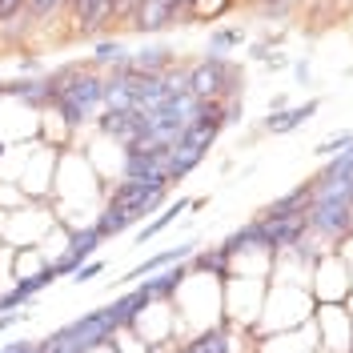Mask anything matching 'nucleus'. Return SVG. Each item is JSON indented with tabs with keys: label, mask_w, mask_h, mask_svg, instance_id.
<instances>
[{
	"label": "nucleus",
	"mask_w": 353,
	"mask_h": 353,
	"mask_svg": "<svg viewBox=\"0 0 353 353\" xmlns=\"http://www.w3.org/2000/svg\"><path fill=\"white\" fill-rule=\"evenodd\" d=\"M165 169H169V145H129L121 161L125 181H153V176H165Z\"/></svg>",
	"instance_id": "obj_5"
},
{
	"label": "nucleus",
	"mask_w": 353,
	"mask_h": 353,
	"mask_svg": "<svg viewBox=\"0 0 353 353\" xmlns=\"http://www.w3.org/2000/svg\"><path fill=\"white\" fill-rule=\"evenodd\" d=\"M57 281V273H52V265H44V269H37V273H28V277H21L17 285L8 289L4 297H0V313H12V309H21L32 293H41V289H48Z\"/></svg>",
	"instance_id": "obj_9"
},
{
	"label": "nucleus",
	"mask_w": 353,
	"mask_h": 353,
	"mask_svg": "<svg viewBox=\"0 0 353 353\" xmlns=\"http://www.w3.org/2000/svg\"><path fill=\"white\" fill-rule=\"evenodd\" d=\"M101 132L121 141L125 149L129 145H145V132H149V112L141 109H105L101 117Z\"/></svg>",
	"instance_id": "obj_6"
},
{
	"label": "nucleus",
	"mask_w": 353,
	"mask_h": 353,
	"mask_svg": "<svg viewBox=\"0 0 353 353\" xmlns=\"http://www.w3.org/2000/svg\"><path fill=\"white\" fill-rule=\"evenodd\" d=\"M185 257H193V241H189V245H173V249H165V253H153L149 261H141L137 269H129L121 281H145V277H153V273L169 269L173 261H185Z\"/></svg>",
	"instance_id": "obj_11"
},
{
	"label": "nucleus",
	"mask_w": 353,
	"mask_h": 353,
	"mask_svg": "<svg viewBox=\"0 0 353 353\" xmlns=\"http://www.w3.org/2000/svg\"><path fill=\"white\" fill-rule=\"evenodd\" d=\"M132 72H149V77H165L169 72V65H173V52L169 48H145V52H137V57H129Z\"/></svg>",
	"instance_id": "obj_15"
},
{
	"label": "nucleus",
	"mask_w": 353,
	"mask_h": 353,
	"mask_svg": "<svg viewBox=\"0 0 353 353\" xmlns=\"http://www.w3.org/2000/svg\"><path fill=\"white\" fill-rule=\"evenodd\" d=\"M185 353H229V333L221 330V325H213V330L197 333V337L185 345Z\"/></svg>",
	"instance_id": "obj_20"
},
{
	"label": "nucleus",
	"mask_w": 353,
	"mask_h": 353,
	"mask_svg": "<svg viewBox=\"0 0 353 353\" xmlns=\"http://www.w3.org/2000/svg\"><path fill=\"white\" fill-rule=\"evenodd\" d=\"M4 97H17V101H24V105H32V109H41V105L52 101L44 81H12V85H4Z\"/></svg>",
	"instance_id": "obj_18"
},
{
	"label": "nucleus",
	"mask_w": 353,
	"mask_h": 353,
	"mask_svg": "<svg viewBox=\"0 0 353 353\" xmlns=\"http://www.w3.org/2000/svg\"><path fill=\"white\" fill-rule=\"evenodd\" d=\"M97 65H112V72H125L129 65V52H125V44H117V41H105V44H97Z\"/></svg>",
	"instance_id": "obj_22"
},
{
	"label": "nucleus",
	"mask_w": 353,
	"mask_h": 353,
	"mask_svg": "<svg viewBox=\"0 0 353 353\" xmlns=\"http://www.w3.org/2000/svg\"><path fill=\"white\" fill-rule=\"evenodd\" d=\"M185 209H193V201H173V205H165V209H161V217L149 221V225L141 229V237H137V241H141V245L153 241L157 233H165V229H169V225H173V221L181 217V213H185Z\"/></svg>",
	"instance_id": "obj_19"
},
{
	"label": "nucleus",
	"mask_w": 353,
	"mask_h": 353,
	"mask_svg": "<svg viewBox=\"0 0 353 353\" xmlns=\"http://www.w3.org/2000/svg\"><path fill=\"white\" fill-rule=\"evenodd\" d=\"M0 153H4V145H0Z\"/></svg>",
	"instance_id": "obj_30"
},
{
	"label": "nucleus",
	"mask_w": 353,
	"mask_h": 353,
	"mask_svg": "<svg viewBox=\"0 0 353 353\" xmlns=\"http://www.w3.org/2000/svg\"><path fill=\"white\" fill-rule=\"evenodd\" d=\"M0 353H44V350H41V341H8Z\"/></svg>",
	"instance_id": "obj_27"
},
{
	"label": "nucleus",
	"mask_w": 353,
	"mask_h": 353,
	"mask_svg": "<svg viewBox=\"0 0 353 353\" xmlns=\"http://www.w3.org/2000/svg\"><path fill=\"white\" fill-rule=\"evenodd\" d=\"M237 72L229 61H201L197 68H189V97L193 101H233L237 92Z\"/></svg>",
	"instance_id": "obj_3"
},
{
	"label": "nucleus",
	"mask_w": 353,
	"mask_h": 353,
	"mask_svg": "<svg viewBox=\"0 0 353 353\" xmlns=\"http://www.w3.org/2000/svg\"><path fill=\"white\" fill-rule=\"evenodd\" d=\"M233 44H241V32H233V28H217V32L209 37V57H213V61H225V52H229Z\"/></svg>",
	"instance_id": "obj_23"
},
{
	"label": "nucleus",
	"mask_w": 353,
	"mask_h": 353,
	"mask_svg": "<svg viewBox=\"0 0 353 353\" xmlns=\"http://www.w3.org/2000/svg\"><path fill=\"white\" fill-rule=\"evenodd\" d=\"M72 8H77V21H81V28H101V24L112 17L117 0H72Z\"/></svg>",
	"instance_id": "obj_16"
},
{
	"label": "nucleus",
	"mask_w": 353,
	"mask_h": 353,
	"mask_svg": "<svg viewBox=\"0 0 353 353\" xmlns=\"http://www.w3.org/2000/svg\"><path fill=\"white\" fill-rule=\"evenodd\" d=\"M309 205H313V185H297L293 193L273 201V205L265 209L261 221H301L309 213Z\"/></svg>",
	"instance_id": "obj_10"
},
{
	"label": "nucleus",
	"mask_w": 353,
	"mask_h": 353,
	"mask_svg": "<svg viewBox=\"0 0 353 353\" xmlns=\"http://www.w3.org/2000/svg\"><path fill=\"white\" fill-rule=\"evenodd\" d=\"M165 197H169V181L165 176H153V181H121L112 189L109 205L112 209H125L132 221H141V217H149V213H157L165 205Z\"/></svg>",
	"instance_id": "obj_2"
},
{
	"label": "nucleus",
	"mask_w": 353,
	"mask_h": 353,
	"mask_svg": "<svg viewBox=\"0 0 353 353\" xmlns=\"http://www.w3.org/2000/svg\"><path fill=\"white\" fill-rule=\"evenodd\" d=\"M21 8H24V0H0V21H12Z\"/></svg>",
	"instance_id": "obj_28"
},
{
	"label": "nucleus",
	"mask_w": 353,
	"mask_h": 353,
	"mask_svg": "<svg viewBox=\"0 0 353 353\" xmlns=\"http://www.w3.org/2000/svg\"><path fill=\"white\" fill-rule=\"evenodd\" d=\"M24 4H28L32 17H48L52 8H61V0H24Z\"/></svg>",
	"instance_id": "obj_26"
},
{
	"label": "nucleus",
	"mask_w": 353,
	"mask_h": 353,
	"mask_svg": "<svg viewBox=\"0 0 353 353\" xmlns=\"http://www.w3.org/2000/svg\"><path fill=\"white\" fill-rule=\"evenodd\" d=\"M350 145H353V132H337V137H330V141L317 145V157H337V153H345Z\"/></svg>",
	"instance_id": "obj_24"
},
{
	"label": "nucleus",
	"mask_w": 353,
	"mask_h": 353,
	"mask_svg": "<svg viewBox=\"0 0 353 353\" xmlns=\"http://www.w3.org/2000/svg\"><path fill=\"white\" fill-rule=\"evenodd\" d=\"M101 241H105V237L97 233V225H85L81 233H72V237H68L65 257H61V261H52V273H57V277H72L81 265L92 261V253L101 249Z\"/></svg>",
	"instance_id": "obj_7"
},
{
	"label": "nucleus",
	"mask_w": 353,
	"mask_h": 353,
	"mask_svg": "<svg viewBox=\"0 0 353 353\" xmlns=\"http://www.w3.org/2000/svg\"><path fill=\"white\" fill-rule=\"evenodd\" d=\"M0 97H4V88H0Z\"/></svg>",
	"instance_id": "obj_31"
},
{
	"label": "nucleus",
	"mask_w": 353,
	"mask_h": 353,
	"mask_svg": "<svg viewBox=\"0 0 353 353\" xmlns=\"http://www.w3.org/2000/svg\"><path fill=\"white\" fill-rule=\"evenodd\" d=\"M305 225L325 233V237H345L353 229V205L345 197H333V193H317L313 189V205L305 213Z\"/></svg>",
	"instance_id": "obj_4"
},
{
	"label": "nucleus",
	"mask_w": 353,
	"mask_h": 353,
	"mask_svg": "<svg viewBox=\"0 0 353 353\" xmlns=\"http://www.w3.org/2000/svg\"><path fill=\"white\" fill-rule=\"evenodd\" d=\"M101 269H105V265H101V261H88V265H81V269L72 273V281H77V285H85V281H92V277H97Z\"/></svg>",
	"instance_id": "obj_25"
},
{
	"label": "nucleus",
	"mask_w": 353,
	"mask_h": 353,
	"mask_svg": "<svg viewBox=\"0 0 353 353\" xmlns=\"http://www.w3.org/2000/svg\"><path fill=\"white\" fill-rule=\"evenodd\" d=\"M129 225H137V221H132L125 209H112V205H109V209L97 217V233H101V237H117V233H125Z\"/></svg>",
	"instance_id": "obj_21"
},
{
	"label": "nucleus",
	"mask_w": 353,
	"mask_h": 353,
	"mask_svg": "<svg viewBox=\"0 0 353 353\" xmlns=\"http://www.w3.org/2000/svg\"><path fill=\"white\" fill-rule=\"evenodd\" d=\"M185 277H189V265L176 261V269H161L157 277H145V289H149V297H153V301H169L176 289H181Z\"/></svg>",
	"instance_id": "obj_12"
},
{
	"label": "nucleus",
	"mask_w": 353,
	"mask_h": 353,
	"mask_svg": "<svg viewBox=\"0 0 353 353\" xmlns=\"http://www.w3.org/2000/svg\"><path fill=\"white\" fill-rule=\"evenodd\" d=\"M229 261H233V257H229V253H225L221 245L193 253V269H197V273H209V277H221V281L229 277Z\"/></svg>",
	"instance_id": "obj_17"
},
{
	"label": "nucleus",
	"mask_w": 353,
	"mask_h": 353,
	"mask_svg": "<svg viewBox=\"0 0 353 353\" xmlns=\"http://www.w3.org/2000/svg\"><path fill=\"white\" fill-rule=\"evenodd\" d=\"M117 4H125V8H129V12H132V8H137V4H141V0H117Z\"/></svg>",
	"instance_id": "obj_29"
},
{
	"label": "nucleus",
	"mask_w": 353,
	"mask_h": 353,
	"mask_svg": "<svg viewBox=\"0 0 353 353\" xmlns=\"http://www.w3.org/2000/svg\"><path fill=\"white\" fill-rule=\"evenodd\" d=\"M112 333H117V325H112L109 309H92L85 317L61 325L57 333H48L41 341V350L44 353H92V350H101V345H109Z\"/></svg>",
	"instance_id": "obj_1"
},
{
	"label": "nucleus",
	"mask_w": 353,
	"mask_h": 353,
	"mask_svg": "<svg viewBox=\"0 0 353 353\" xmlns=\"http://www.w3.org/2000/svg\"><path fill=\"white\" fill-rule=\"evenodd\" d=\"M265 229H269V245L273 249H289V245H301L309 225L301 217V221H265Z\"/></svg>",
	"instance_id": "obj_14"
},
{
	"label": "nucleus",
	"mask_w": 353,
	"mask_h": 353,
	"mask_svg": "<svg viewBox=\"0 0 353 353\" xmlns=\"http://www.w3.org/2000/svg\"><path fill=\"white\" fill-rule=\"evenodd\" d=\"M176 12H181V0H141L132 8V28L137 32H161L176 21Z\"/></svg>",
	"instance_id": "obj_8"
},
{
	"label": "nucleus",
	"mask_w": 353,
	"mask_h": 353,
	"mask_svg": "<svg viewBox=\"0 0 353 353\" xmlns=\"http://www.w3.org/2000/svg\"><path fill=\"white\" fill-rule=\"evenodd\" d=\"M317 109H321L317 101H305V105H297V109L269 112V117H265V129H269V132H293V129H301V125H305Z\"/></svg>",
	"instance_id": "obj_13"
}]
</instances>
